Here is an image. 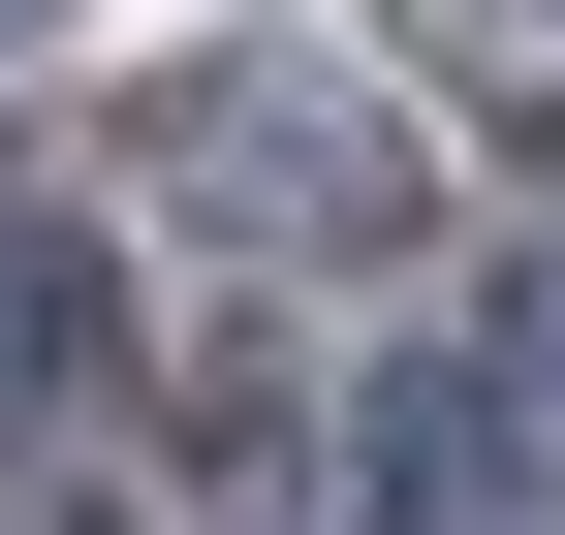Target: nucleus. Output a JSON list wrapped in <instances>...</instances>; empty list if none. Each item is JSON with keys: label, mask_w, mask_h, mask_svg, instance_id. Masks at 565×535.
<instances>
[{"label": "nucleus", "mask_w": 565, "mask_h": 535, "mask_svg": "<svg viewBox=\"0 0 565 535\" xmlns=\"http://www.w3.org/2000/svg\"><path fill=\"white\" fill-rule=\"evenodd\" d=\"M471 347H503V378H534V441H565V221L503 252V315H471Z\"/></svg>", "instance_id": "5"}, {"label": "nucleus", "mask_w": 565, "mask_h": 535, "mask_svg": "<svg viewBox=\"0 0 565 535\" xmlns=\"http://www.w3.org/2000/svg\"><path fill=\"white\" fill-rule=\"evenodd\" d=\"M126 158H158V221H189V252H252V284H377V252L440 221L408 95H345V63H282V32H189Z\"/></svg>", "instance_id": "1"}, {"label": "nucleus", "mask_w": 565, "mask_h": 535, "mask_svg": "<svg viewBox=\"0 0 565 535\" xmlns=\"http://www.w3.org/2000/svg\"><path fill=\"white\" fill-rule=\"evenodd\" d=\"M534 504H565V441H534L503 347H377L345 378V535H534Z\"/></svg>", "instance_id": "2"}, {"label": "nucleus", "mask_w": 565, "mask_h": 535, "mask_svg": "<svg viewBox=\"0 0 565 535\" xmlns=\"http://www.w3.org/2000/svg\"><path fill=\"white\" fill-rule=\"evenodd\" d=\"M95 378H126V252L63 221V189H0V473H32Z\"/></svg>", "instance_id": "3"}, {"label": "nucleus", "mask_w": 565, "mask_h": 535, "mask_svg": "<svg viewBox=\"0 0 565 535\" xmlns=\"http://www.w3.org/2000/svg\"><path fill=\"white\" fill-rule=\"evenodd\" d=\"M377 32H408V95H440V126L565 158V0H377Z\"/></svg>", "instance_id": "4"}, {"label": "nucleus", "mask_w": 565, "mask_h": 535, "mask_svg": "<svg viewBox=\"0 0 565 535\" xmlns=\"http://www.w3.org/2000/svg\"><path fill=\"white\" fill-rule=\"evenodd\" d=\"M0 32H32V0H0Z\"/></svg>", "instance_id": "6"}]
</instances>
